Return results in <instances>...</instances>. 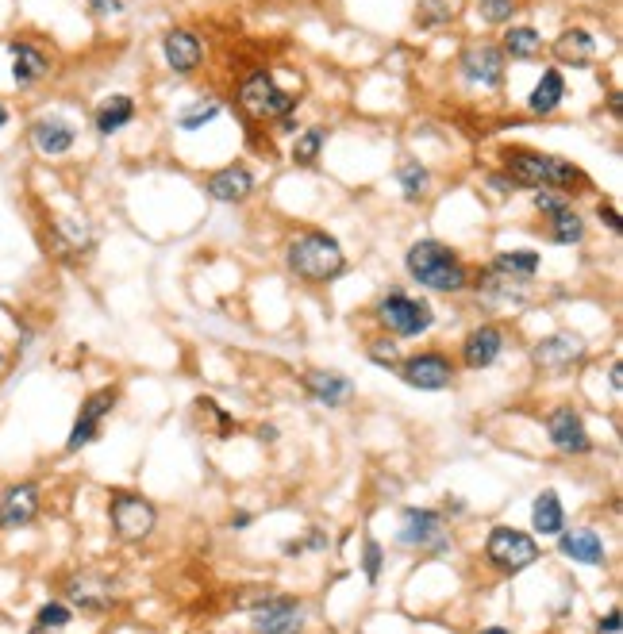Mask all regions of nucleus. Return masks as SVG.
<instances>
[{
  "mask_svg": "<svg viewBox=\"0 0 623 634\" xmlns=\"http://www.w3.org/2000/svg\"><path fill=\"white\" fill-rule=\"evenodd\" d=\"M404 269H408V277L420 289H431V293H462L470 285L466 262L447 243H439V239H420V243L408 246Z\"/></svg>",
  "mask_w": 623,
  "mask_h": 634,
  "instance_id": "f257e3e1",
  "label": "nucleus"
},
{
  "mask_svg": "<svg viewBox=\"0 0 623 634\" xmlns=\"http://www.w3.org/2000/svg\"><path fill=\"white\" fill-rule=\"evenodd\" d=\"M285 266L293 269L300 281L327 285L347 269V254H343L339 239L327 231H300L285 246Z\"/></svg>",
  "mask_w": 623,
  "mask_h": 634,
  "instance_id": "f03ea898",
  "label": "nucleus"
},
{
  "mask_svg": "<svg viewBox=\"0 0 623 634\" xmlns=\"http://www.w3.org/2000/svg\"><path fill=\"white\" fill-rule=\"evenodd\" d=\"M504 170L512 177V185H527V189H574L585 181V173L574 162L558 158V154H539V150H508L504 154Z\"/></svg>",
  "mask_w": 623,
  "mask_h": 634,
  "instance_id": "7ed1b4c3",
  "label": "nucleus"
},
{
  "mask_svg": "<svg viewBox=\"0 0 623 634\" xmlns=\"http://www.w3.org/2000/svg\"><path fill=\"white\" fill-rule=\"evenodd\" d=\"M374 319L381 323V331H389L397 339H420V335L431 331L435 312L420 296H408L404 289H389L385 296H377Z\"/></svg>",
  "mask_w": 623,
  "mask_h": 634,
  "instance_id": "20e7f679",
  "label": "nucleus"
},
{
  "mask_svg": "<svg viewBox=\"0 0 623 634\" xmlns=\"http://www.w3.org/2000/svg\"><path fill=\"white\" fill-rule=\"evenodd\" d=\"M239 104H243V112H247L250 120H262V123H277L297 112V97L285 93L274 81V74H266V70H254V74L239 85Z\"/></svg>",
  "mask_w": 623,
  "mask_h": 634,
  "instance_id": "39448f33",
  "label": "nucleus"
},
{
  "mask_svg": "<svg viewBox=\"0 0 623 634\" xmlns=\"http://www.w3.org/2000/svg\"><path fill=\"white\" fill-rule=\"evenodd\" d=\"M108 519H112V531L124 538V542H143V538L154 531L158 512H154V504H150L147 496L116 488V492L108 496Z\"/></svg>",
  "mask_w": 623,
  "mask_h": 634,
  "instance_id": "423d86ee",
  "label": "nucleus"
},
{
  "mask_svg": "<svg viewBox=\"0 0 623 634\" xmlns=\"http://www.w3.org/2000/svg\"><path fill=\"white\" fill-rule=\"evenodd\" d=\"M485 558L500 573H524L527 565L539 561V542L516 527H493L485 542Z\"/></svg>",
  "mask_w": 623,
  "mask_h": 634,
  "instance_id": "0eeeda50",
  "label": "nucleus"
},
{
  "mask_svg": "<svg viewBox=\"0 0 623 634\" xmlns=\"http://www.w3.org/2000/svg\"><path fill=\"white\" fill-rule=\"evenodd\" d=\"M116 400H120V392L116 389H97L85 396V404H81V412H77L74 427H70V439H66V454H77V450H85V446H93V442L100 439L104 419L112 415Z\"/></svg>",
  "mask_w": 623,
  "mask_h": 634,
  "instance_id": "6e6552de",
  "label": "nucleus"
},
{
  "mask_svg": "<svg viewBox=\"0 0 623 634\" xmlns=\"http://www.w3.org/2000/svg\"><path fill=\"white\" fill-rule=\"evenodd\" d=\"M400 381L408 389L420 392H443L454 381V362L439 350H424V354H412L408 362H400Z\"/></svg>",
  "mask_w": 623,
  "mask_h": 634,
  "instance_id": "1a4fd4ad",
  "label": "nucleus"
},
{
  "mask_svg": "<svg viewBox=\"0 0 623 634\" xmlns=\"http://www.w3.org/2000/svg\"><path fill=\"white\" fill-rule=\"evenodd\" d=\"M43 512V492L35 481H16L0 492V531L31 527Z\"/></svg>",
  "mask_w": 623,
  "mask_h": 634,
  "instance_id": "9d476101",
  "label": "nucleus"
},
{
  "mask_svg": "<svg viewBox=\"0 0 623 634\" xmlns=\"http://www.w3.org/2000/svg\"><path fill=\"white\" fill-rule=\"evenodd\" d=\"M8 58H12V81H16V89H35L54 70L47 47H39L35 39H12L8 43Z\"/></svg>",
  "mask_w": 623,
  "mask_h": 634,
  "instance_id": "9b49d317",
  "label": "nucleus"
},
{
  "mask_svg": "<svg viewBox=\"0 0 623 634\" xmlns=\"http://www.w3.org/2000/svg\"><path fill=\"white\" fill-rule=\"evenodd\" d=\"M27 143L39 150L43 158H62L77 147V127L66 116H39L27 123Z\"/></svg>",
  "mask_w": 623,
  "mask_h": 634,
  "instance_id": "f8f14e48",
  "label": "nucleus"
},
{
  "mask_svg": "<svg viewBox=\"0 0 623 634\" xmlns=\"http://www.w3.org/2000/svg\"><path fill=\"white\" fill-rule=\"evenodd\" d=\"M547 435L554 442V450L558 454H570V458H581V454H589L593 450V439H589V431H585V419L577 408H554L547 415Z\"/></svg>",
  "mask_w": 623,
  "mask_h": 634,
  "instance_id": "ddd939ff",
  "label": "nucleus"
},
{
  "mask_svg": "<svg viewBox=\"0 0 623 634\" xmlns=\"http://www.w3.org/2000/svg\"><path fill=\"white\" fill-rule=\"evenodd\" d=\"M300 619H304V604L293 596H270L250 611L254 634H293L300 627Z\"/></svg>",
  "mask_w": 623,
  "mask_h": 634,
  "instance_id": "4468645a",
  "label": "nucleus"
},
{
  "mask_svg": "<svg viewBox=\"0 0 623 634\" xmlns=\"http://www.w3.org/2000/svg\"><path fill=\"white\" fill-rule=\"evenodd\" d=\"M462 77L470 85H481V89H497L504 85V54L493 43H474V47L462 50V62H458Z\"/></svg>",
  "mask_w": 623,
  "mask_h": 634,
  "instance_id": "2eb2a0df",
  "label": "nucleus"
},
{
  "mask_svg": "<svg viewBox=\"0 0 623 634\" xmlns=\"http://www.w3.org/2000/svg\"><path fill=\"white\" fill-rule=\"evenodd\" d=\"M397 542L400 546H435V550H443L447 546V538H443V515L431 512V508H404Z\"/></svg>",
  "mask_w": 623,
  "mask_h": 634,
  "instance_id": "dca6fc26",
  "label": "nucleus"
},
{
  "mask_svg": "<svg viewBox=\"0 0 623 634\" xmlns=\"http://www.w3.org/2000/svg\"><path fill=\"white\" fill-rule=\"evenodd\" d=\"M112 585L97 577V573H74L70 581H66V604L77 611H85V615H100V611L112 608Z\"/></svg>",
  "mask_w": 623,
  "mask_h": 634,
  "instance_id": "f3484780",
  "label": "nucleus"
},
{
  "mask_svg": "<svg viewBox=\"0 0 623 634\" xmlns=\"http://www.w3.org/2000/svg\"><path fill=\"white\" fill-rule=\"evenodd\" d=\"M504 354V331L497 323H481L462 339V362L470 369H489Z\"/></svg>",
  "mask_w": 623,
  "mask_h": 634,
  "instance_id": "a211bd4d",
  "label": "nucleus"
},
{
  "mask_svg": "<svg viewBox=\"0 0 623 634\" xmlns=\"http://www.w3.org/2000/svg\"><path fill=\"white\" fill-rule=\"evenodd\" d=\"M581 354H585V342L577 339V335H570V331L547 335V339L535 342V350H531L535 366L543 369H570L574 362H581Z\"/></svg>",
  "mask_w": 623,
  "mask_h": 634,
  "instance_id": "6ab92c4d",
  "label": "nucleus"
},
{
  "mask_svg": "<svg viewBox=\"0 0 623 634\" xmlns=\"http://www.w3.org/2000/svg\"><path fill=\"white\" fill-rule=\"evenodd\" d=\"M162 54H166V62H170L174 74H193L200 62H204V43H200L193 31L174 27V31H166V39H162Z\"/></svg>",
  "mask_w": 623,
  "mask_h": 634,
  "instance_id": "aec40b11",
  "label": "nucleus"
},
{
  "mask_svg": "<svg viewBox=\"0 0 623 634\" xmlns=\"http://www.w3.org/2000/svg\"><path fill=\"white\" fill-rule=\"evenodd\" d=\"M204 189L212 200H220V204H239V200H247L254 193V173L247 166H224V170L208 173V181H204Z\"/></svg>",
  "mask_w": 623,
  "mask_h": 634,
  "instance_id": "412c9836",
  "label": "nucleus"
},
{
  "mask_svg": "<svg viewBox=\"0 0 623 634\" xmlns=\"http://www.w3.org/2000/svg\"><path fill=\"white\" fill-rule=\"evenodd\" d=\"M550 50H554V58H558L562 66L581 70V66H589V62L597 58V39H593L585 27H570V31H562V35L550 43Z\"/></svg>",
  "mask_w": 623,
  "mask_h": 634,
  "instance_id": "4be33fe9",
  "label": "nucleus"
},
{
  "mask_svg": "<svg viewBox=\"0 0 623 634\" xmlns=\"http://www.w3.org/2000/svg\"><path fill=\"white\" fill-rule=\"evenodd\" d=\"M558 550H562V558L577 561V565H604V558H608L600 535L597 531H589V527L562 531V535H558Z\"/></svg>",
  "mask_w": 623,
  "mask_h": 634,
  "instance_id": "5701e85b",
  "label": "nucleus"
},
{
  "mask_svg": "<svg viewBox=\"0 0 623 634\" xmlns=\"http://www.w3.org/2000/svg\"><path fill=\"white\" fill-rule=\"evenodd\" d=\"M135 120V100L127 97V93H116V97H104L97 104V112H93V127H97L100 139H108V135H116V131H124L127 123Z\"/></svg>",
  "mask_w": 623,
  "mask_h": 634,
  "instance_id": "b1692460",
  "label": "nucleus"
},
{
  "mask_svg": "<svg viewBox=\"0 0 623 634\" xmlns=\"http://www.w3.org/2000/svg\"><path fill=\"white\" fill-rule=\"evenodd\" d=\"M304 389L312 392L320 404H327V408H343L350 400V392H354V385H350L343 373L312 369V373H304Z\"/></svg>",
  "mask_w": 623,
  "mask_h": 634,
  "instance_id": "393cba45",
  "label": "nucleus"
},
{
  "mask_svg": "<svg viewBox=\"0 0 623 634\" xmlns=\"http://www.w3.org/2000/svg\"><path fill=\"white\" fill-rule=\"evenodd\" d=\"M531 527H535V535H562V531H566V512H562V500H558L554 488L535 496Z\"/></svg>",
  "mask_w": 623,
  "mask_h": 634,
  "instance_id": "a878e982",
  "label": "nucleus"
},
{
  "mask_svg": "<svg viewBox=\"0 0 623 634\" xmlns=\"http://www.w3.org/2000/svg\"><path fill=\"white\" fill-rule=\"evenodd\" d=\"M566 97V77L558 74V70H543L539 77V85L531 89V97H527V108L535 112V116H550L558 104Z\"/></svg>",
  "mask_w": 623,
  "mask_h": 634,
  "instance_id": "bb28decb",
  "label": "nucleus"
},
{
  "mask_svg": "<svg viewBox=\"0 0 623 634\" xmlns=\"http://www.w3.org/2000/svg\"><path fill=\"white\" fill-rule=\"evenodd\" d=\"M500 43H504L500 54H508V58H516V62H527V58H535V54L543 50V35H539L535 27L520 24V27H508Z\"/></svg>",
  "mask_w": 623,
  "mask_h": 634,
  "instance_id": "cd10ccee",
  "label": "nucleus"
},
{
  "mask_svg": "<svg viewBox=\"0 0 623 634\" xmlns=\"http://www.w3.org/2000/svg\"><path fill=\"white\" fill-rule=\"evenodd\" d=\"M74 623V608L66 604V600H47L43 608L35 611V619H31V631L27 634H62L66 627Z\"/></svg>",
  "mask_w": 623,
  "mask_h": 634,
  "instance_id": "c85d7f7f",
  "label": "nucleus"
},
{
  "mask_svg": "<svg viewBox=\"0 0 623 634\" xmlns=\"http://www.w3.org/2000/svg\"><path fill=\"white\" fill-rule=\"evenodd\" d=\"M493 269L504 277H535L539 273V250H500Z\"/></svg>",
  "mask_w": 623,
  "mask_h": 634,
  "instance_id": "c756f323",
  "label": "nucleus"
},
{
  "mask_svg": "<svg viewBox=\"0 0 623 634\" xmlns=\"http://www.w3.org/2000/svg\"><path fill=\"white\" fill-rule=\"evenodd\" d=\"M550 239L558 246H574L585 239V220L577 216L574 208H566V212H558V216H550Z\"/></svg>",
  "mask_w": 623,
  "mask_h": 634,
  "instance_id": "7c9ffc66",
  "label": "nucleus"
},
{
  "mask_svg": "<svg viewBox=\"0 0 623 634\" xmlns=\"http://www.w3.org/2000/svg\"><path fill=\"white\" fill-rule=\"evenodd\" d=\"M327 127H308V131H300L297 143H293V162L297 166H312L316 158H320V150L327 147Z\"/></svg>",
  "mask_w": 623,
  "mask_h": 634,
  "instance_id": "2f4dec72",
  "label": "nucleus"
},
{
  "mask_svg": "<svg viewBox=\"0 0 623 634\" xmlns=\"http://www.w3.org/2000/svg\"><path fill=\"white\" fill-rule=\"evenodd\" d=\"M220 116V100H197V104H189L185 112H177V127L181 131H200V127H208V123Z\"/></svg>",
  "mask_w": 623,
  "mask_h": 634,
  "instance_id": "473e14b6",
  "label": "nucleus"
},
{
  "mask_svg": "<svg viewBox=\"0 0 623 634\" xmlns=\"http://www.w3.org/2000/svg\"><path fill=\"white\" fill-rule=\"evenodd\" d=\"M397 181L408 200H420V196L427 193V185H431V173H427V166H420V162H404L397 170Z\"/></svg>",
  "mask_w": 623,
  "mask_h": 634,
  "instance_id": "72a5a7b5",
  "label": "nucleus"
},
{
  "mask_svg": "<svg viewBox=\"0 0 623 634\" xmlns=\"http://www.w3.org/2000/svg\"><path fill=\"white\" fill-rule=\"evenodd\" d=\"M454 20V12H450L447 0H420L416 4V24L420 27H443Z\"/></svg>",
  "mask_w": 623,
  "mask_h": 634,
  "instance_id": "f704fd0d",
  "label": "nucleus"
},
{
  "mask_svg": "<svg viewBox=\"0 0 623 634\" xmlns=\"http://www.w3.org/2000/svg\"><path fill=\"white\" fill-rule=\"evenodd\" d=\"M477 16H481L485 24H512L516 0H477Z\"/></svg>",
  "mask_w": 623,
  "mask_h": 634,
  "instance_id": "c9c22d12",
  "label": "nucleus"
},
{
  "mask_svg": "<svg viewBox=\"0 0 623 634\" xmlns=\"http://www.w3.org/2000/svg\"><path fill=\"white\" fill-rule=\"evenodd\" d=\"M54 239H62L66 250H81V246H89V231H85V223L58 220L54 223Z\"/></svg>",
  "mask_w": 623,
  "mask_h": 634,
  "instance_id": "e433bc0d",
  "label": "nucleus"
},
{
  "mask_svg": "<svg viewBox=\"0 0 623 634\" xmlns=\"http://www.w3.org/2000/svg\"><path fill=\"white\" fill-rule=\"evenodd\" d=\"M535 208L550 220V216H558V212H566L574 204H570V196L558 193V189H535Z\"/></svg>",
  "mask_w": 623,
  "mask_h": 634,
  "instance_id": "4c0bfd02",
  "label": "nucleus"
},
{
  "mask_svg": "<svg viewBox=\"0 0 623 634\" xmlns=\"http://www.w3.org/2000/svg\"><path fill=\"white\" fill-rule=\"evenodd\" d=\"M381 565H385L381 542H377V538H366V542H362V569H366V581H370V585L381 577Z\"/></svg>",
  "mask_w": 623,
  "mask_h": 634,
  "instance_id": "58836bf2",
  "label": "nucleus"
},
{
  "mask_svg": "<svg viewBox=\"0 0 623 634\" xmlns=\"http://www.w3.org/2000/svg\"><path fill=\"white\" fill-rule=\"evenodd\" d=\"M370 358H374L377 366H400V354H397V342L393 339H374L370 342Z\"/></svg>",
  "mask_w": 623,
  "mask_h": 634,
  "instance_id": "ea45409f",
  "label": "nucleus"
},
{
  "mask_svg": "<svg viewBox=\"0 0 623 634\" xmlns=\"http://www.w3.org/2000/svg\"><path fill=\"white\" fill-rule=\"evenodd\" d=\"M304 550H327V535L324 531H308L304 542H289L285 554H304Z\"/></svg>",
  "mask_w": 623,
  "mask_h": 634,
  "instance_id": "a19ab883",
  "label": "nucleus"
},
{
  "mask_svg": "<svg viewBox=\"0 0 623 634\" xmlns=\"http://www.w3.org/2000/svg\"><path fill=\"white\" fill-rule=\"evenodd\" d=\"M85 8L93 16H120L124 12V0H85Z\"/></svg>",
  "mask_w": 623,
  "mask_h": 634,
  "instance_id": "79ce46f5",
  "label": "nucleus"
},
{
  "mask_svg": "<svg viewBox=\"0 0 623 634\" xmlns=\"http://www.w3.org/2000/svg\"><path fill=\"white\" fill-rule=\"evenodd\" d=\"M597 216H600V223L612 231V235H620L623 231V220H620V212H616V204H600Z\"/></svg>",
  "mask_w": 623,
  "mask_h": 634,
  "instance_id": "37998d69",
  "label": "nucleus"
},
{
  "mask_svg": "<svg viewBox=\"0 0 623 634\" xmlns=\"http://www.w3.org/2000/svg\"><path fill=\"white\" fill-rule=\"evenodd\" d=\"M620 623H623V615H620V608H612L604 619L597 623V631L600 634H620Z\"/></svg>",
  "mask_w": 623,
  "mask_h": 634,
  "instance_id": "c03bdc74",
  "label": "nucleus"
},
{
  "mask_svg": "<svg viewBox=\"0 0 623 634\" xmlns=\"http://www.w3.org/2000/svg\"><path fill=\"white\" fill-rule=\"evenodd\" d=\"M608 381H612V392L623 389V369H620V362H612V369H608Z\"/></svg>",
  "mask_w": 623,
  "mask_h": 634,
  "instance_id": "a18cd8bd",
  "label": "nucleus"
},
{
  "mask_svg": "<svg viewBox=\"0 0 623 634\" xmlns=\"http://www.w3.org/2000/svg\"><path fill=\"white\" fill-rule=\"evenodd\" d=\"M8 362H12V354H8V346H4V342H0V377H4V373H8Z\"/></svg>",
  "mask_w": 623,
  "mask_h": 634,
  "instance_id": "49530a36",
  "label": "nucleus"
},
{
  "mask_svg": "<svg viewBox=\"0 0 623 634\" xmlns=\"http://www.w3.org/2000/svg\"><path fill=\"white\" fill-rule=\"evenodd\" d=\"M8 120H12V112H8V104L0 100V127H8Z\"/></svg>",
  "mask_w": 623,
  "mask_h": 634,
  "instance_id": "de8ad7c7",
  "label": "nucleus"
},
{
  "mask_svg": "<svg viewBox=\"0 0 623 634\" xmlns=\"http://www.w3.org/2000/svg\"><path fill=\"white\" fill-rule=\"evenodd\" d=\"M481 634H512V631H504V627H485Z\"/></svg>",
  "mask_w": 623,
  "mask_h": 634,
  "instance_id": "09e8293b",
  "label": "nucleus"
}]
</instances>
